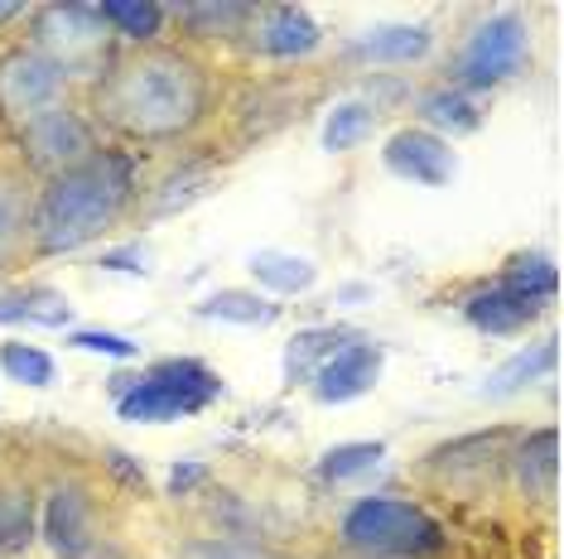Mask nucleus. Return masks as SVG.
I'll return each mask as SVG.
<instances>
[{"mask_svg":"<svg viewBox=\"0 0 564 559\" xmlns=\"http://www.w3.org/2000/svg\"><path fill=\"white\" fill-rule=\"evenodd\" d=\"M34 536V506L20 492L0 487V550H20Z\"/></svg>","mask_w":564,"mask_h":559,"instance_id":"c756f323","label":"nucleus"},{"mask_svg":"<svg viewBox=\"0 0 564 559\" xmlns=\"http://www.w3.org/2000/svg\"><path fill=\"white\" fill-rule=\"evenodd\" d=\"M198 319L237 324V328H271L280 319V304L265 295H251V289H217V295L198 304Z\"/></svg>","mask_w":564,"mask_h":559,"instance_id":"6ab92c4d","label":"nucleus"},{"mask_svg":"<svg viewBox=\"0 0 564 559\" xmlns=\"http://www.w3.org/2000/svg\"><path fill=\"white\" fill-rule=\"evenodd\" d=\"M381 366H387V358H381L377 342L357 338V342H348V348L333 352V358L318 366V376L310 381V386H314V396L324 405H343V401L367 396V391L381 381Z\"/></svg>","mask_w":564,"mask_h":559,"instance_id":"9b49d317","label":"nucleus"},{"mask_svg":"<svg viewBox=\"0 0 564 559\" xmlns=\"http://www.w3.org/2000/svg\"><path fill=\"white\" fill-rule=\"evenodd\" d=\"M371 131H377V107L371 101H338L324 121V150H357L367 145Z\"/></svg>","mask_w":564,"mask_h":559,"instance_id":"a878e982","label":"nucleus"},{"mask_svg":"<svg viewBox=\"0 0 564 559\" xmlns=\"http://www.w3.org/2000/svg\"><path fill=\"white\" fill-rule=\"evenodd\" d=\"M0 376L20 381V386H54L58 366L48 358L44 348H34V342H0Z\"/></svg>","mask_w":564,"mask_h":559,"instance_id":"bb28decb","label":"nucleus"},{"mask_svg":"<svg viewBox=\"0 0 564 559\" xmlns=\"http://www.w3.org/2000/svg\"><path fill=\"white\" fill-rule=\"evenodd\" d=\"M170 15L198 40H241L256 24V6H178Z\"/></svg>","mask_w":564,"mask_h":559,"instance_id":"412c9836","label":"nucleus"},{"mask_svg":"<svg viewBox=\"0 0 564 559\" xmlns=\"http://www.w3.org/2000/svg\"><path fill=\"white\" fill-rule=\"evenodd\" d=\"M511 468H517V487L525 497H550L560 487V429H535L531 439H521Z\"/></svg>","mask_w":564,"mask_h":559,"instance_id":"dca6fc26","label":"nucleus"},{"mask_svg":"<svg viewBox=\"0 0 564 559\" xmlns=\"http://www.w3.org/2000/svg\"><path fill=\"white\" fill-rule=\"evenodd\" d=\"M213 179H217V174L208 169V164H184V169L164 174V179L155 184V198H150V218H170V212L198 202L213 188Z\"/></svg>","mask_w":564,"mask_h":559,"instance_id":"393cba45","label":"nucleus"},{"mask_svg":"<svg viewBox=\"0 0 564 559\" xmlns=\"http://www.w3.org/2000/svg\"><path fill=\"white\" fill-rule=\"evenodd\" d=\"M381 160H387V169L395 174V179L425 184V188H444L458 169L454 145L440 140L434 131H425V125H405V131H395L387 140V150H381Z\"/></svg>","mask_w":564,"mask_h":559,"instance_id":"1a4fd4ad","label":"nucleus"},{"mask_svg":"<svg viewBox=\"0 0 564 559\" xmlns=\"http://www.w3.org/2000/svg\"><path fill=\"white\" fill-rule=\"evenodd\" d=\"M97 15L111 34H126V40H135V44L160 40L164 24H170V10L145 6V0H107V6H97Z\"/></svg>","mask_w":564,"mask_h":559,"instance_id":"5701e85b","label":"nucleus"},{"mask_svg":"<svg viewBox=\"0 0 564 559\" xmlns=\"http://www.w3.org/2000/svg\"><path fill=\"white\" fill-rule=\"evenodd\" d=\"M256 54L265 58H304L314 54L318 40H324V30H318V20L310 10L300 6H271V10H256Z\"/></svg>","mask_w":564,"mask_h":559,"instance_id":"f8f14e48","label":"nucleus"},{"mask_svg":"<svg viewBox=\"0 0 564 559\" xmlns=\"http://www.w3.org/2000/svg\"><path fill=\"white\" fill-rule=\"evenodd\" d=\"M34 48L58 63L63 78H97L111 63V30L97 6H44L34 10Z\"/></svg>","mask_w":564,"mask_h":559,"instance_id":"39448f33","label":"nucleus"},{"mask_svg":"<svg viewBox=\"0 0 564 559\" xmlns=\"http://www.w3.org/2000/svg\"><path fill=\"white\" fill-rule=\"evenodd\" d=\"M381 453H387V443H338V449L324 453V463H318V478H324V482L357 478V473H367V468H377Z\"/></svg>","mask_w":564,"mask_h":559,"instance_id":"c85d7f7f","label":"nucleus"},{"mask_svg":"<svg viewBox=\"0 0 564 559\" xmlns=\"http://www.w3.org/2000/svg\"><path fill=\"white\" fill-rule=\"evenodd\" d=\"M343 545L362 559H434L444 555V526L425 506L401 497H362L343 516Z\"/></svg>","mask_w":564,"mask_h":559,"instance_id":"7ed1b4c3","label":"nucleus"},{"mask_svg":"<svg viewBox=\"0 0 564 559\" xmlns=\"http://www.w3.org/2000/svg\"><path fill=\"white\" fill-rule=\"evenodd\" d=\"M135 202V160L121 150H97L78 169L54 174L30 212V241L44 256H68L107 237Z\"/></svg>","mask_w":564,"mask_h":559,"instance_id":"f03ea898","label":"nucleus"},{"mask_svg":"<svg viewBox=\"0 0 564 559\" xmlns=\"http://www.w3.org/2000/svg\"><path fill=\"white\" fill-rule=\"evenodd\" d=\"M415 111H420V121H425V131H434L440 140L468 135V131H478V121H482L478 101L468 92H458V87H430V92L415 101Z\"/></svg>","mask_w":564,"mask_h":559,"instance_id":"a211bd4d","label":"nucleus"},{"mask_svg":"<svg viewBox=\"0 0 564 559\" xmlns=\"http://www.w3.org/2000/svg\"><path fill=\"white\" fill-rule=\"evenodd\" d=\"M0 324H40V328H68L73 304L54 289H20L0 299Z\"/></svg>","mask_w":564,"mask_h":559,"instance_id":"b1692460","label":"nucleus"},{"mask_svg":"<svg viewBox=\"0 0 564 559\" xmlns=\"http://www.w3.org/2000/svg\"><path fill=\"white\" fill-rule=\"evenodd\" d=\"M541 309L545 304L525 299V295H517V289H507V285H487L464 304L468 324L478 328V333H492V338H507V333L531 328L535 319H541Z\"/></svg>","mask_w":564,"mask_h":559,"instance_id":"4468645a","label":"nucleus"},{"mask_svg":"<svg viewBox=\"0 0 564 559\" xmlns=\"http://www.w3.org/2000/svg\"><path fill=\"white\" fill-rule=\"evenodd\" d=\"M525 48H531V30H525L521 15H487L482 24H473L468 40L458 44L454 54V83L458 92H473V87H497L507 83L511 73H521Z\"/></svg>","mask_w":564,"mask_h":559,"instance_id":"423d86ee","label":"nucleus"},{"mask_svg":"<svg viewBox=\"0 0 564 559\" xmlns=\"http://www.w3.org/2000/svg\"><path fill=\"white\" fill-rule=\"evenodd\" d=\"M63 97H68V78L34 44L0 54V117L24 125V121L44 117V111L63 107Z\"/></svg>","mask_w":564,"mask_h":559,"instance_id":"6e6552de","label":"nucleus"},{"mask_svg":"<svg viewBox=\"0 0 564 559\" xmlns=\"http://www.w3.org/2000/svg\"><path fill=\"white\" fill-rule=\"evenodd\" d=\"M68 342L83 352H101V358H135V342L121 333H93V328H83V333H68Z\"/></svg>","mask_w":564,"mask_h":559,"instance_id":"2f4dec72","label":"nucleus"},{"mask_svg":"<svg viewBox=\"0 0 564 559\" xmlns=\"http://www.w3.org/2000/svg\"><path fill=\"white\" fill-rule=\"evenodd\" d=\"M15 15H24V6H15V0H0V24L15 20Z\"/></svg>","mask_w":564,"mask_h":559,"instance_id":"473e14b6","label":"nucleus"},{"mask_svg":"<svg viewBox=\"0 0 564 559\" xmlns=\"http://www.w3.org/2000/svg\"><path fill=\"white\" fill-rule=\"evenodd\" d=\"M20 155L30 169H40L54 179V174H68V169H78L83 160L97 155V131L78 107L63 101V107L20 125Z\"/></svg>","mask_w":564,"mask_h":559,"instance_id":"0eeeda50","label":"nucleus"},{"mask_svg":"<svg viewBox=\"0 0 564 559\" xmlns=\"http://www.w3.org/2000/svg\"><path fill=\"white\" fill-rule=\"evenodd\" d=\"M213 401H223V376L208 362L170 358L145 366L135 381L117 391V410L131 425H174V419H194Z\"/></svg>","mask_w":564,"mask_h":559,"instance_id":"20e7f679","label":"nucleus"},{"mask_svg":"<svg viewBox=\"0 0 564 559\" xmlns=\"http://www.w3.org/2000/svg\"><path fill=\"white\" fill-rule=\"evenodd\" d=\"M30 212H34V202L20 188V179L0 174V271L30 246Z\"/></svg>","mask_w":564,"mask_h":559,"instance_id":"4be33fe9","label":"nucleus"},{"mask_svg":"<svg viewBox=\"0 0 564 559\" xmlns=\"http://www.w3.org/2000/svg\"><path fill=\"white\" fill-rule=\"evenodd\" d=\"M48 550L58 559H87L93 555V502L78 482H63L44 497V520H40Z\"/></svg>","mask_w":564,"mask_h":559,"instance_id":"9d476101","label":"nucleus"},{"mask_svg":"<svg viewBox=\"0 0 564 559\" xmlns=\"http://www.w3.org/2000/svg\"><path fill=\"white\" fill-rule=\"evenodd\" d=\"M555 362H560V342H555V338H535L531 348H521L517 358H507L492 376L482 381V396H487V401L521 396L525 386H535L541 376L555 372Z\"/></svg>","mask_w":564,"mask_h":559,"instance_id":"2eb2a0df","label":"nucleus"},{"mask_svg":"<svg viewBox=\"0 0 564 559\" xmlns=\"http://www.w3.org/2000/svg\"><path fill=\"white\" fill-rule=\"evenodd\" d=\"M93 559H117V555H93Z\"/></svg>","mask_w":564,"mask_h":559,"instance_id":"72a5a7b5","label":"nucleus"},{"mask_svg":"<svg viewBox=\"0 0 564 559\" xmlns=\"http://www.w3.org/2000/svg\"><path fill=\"white\" fill-rule=\"evenodd\" d=\"M434 34L430 24H377V30H367L362 40H357L348 54L362 63V68H405V63H420L430 54Z\"/></svg>","mask_w":564,"mask_h":559,"instance_id":"ddd939ff","label":"nucleus"},{"mask_svg":"<svg viewBox=\"0 0 564 559\" xmlns=\"http://www.w3.org/2000/svg\"><path fill=\"white\" fill-rule=\"evenodd\" d=\"M184 559H290L271 545H247V540H198L188 545Z\"/></svg>","mask_w":564,"mask_h":559,"instance_id":"7c9ffc66","label":"nucleus"},{"mask_svg":"<svg viewBox=\"0 0 564 559\" xmlns=\"http://www.w3.org/2000/svg\"><path fill=\"white\" fill-rule=\"evenodd\" d=\"M497 285H507V289H517V295H525V299L545 304V299H555V289H560V271L545 256H517L502 271Z\"/></svg>","mask_w":564,"mask_h":559,"instance_id":"cd10ccee","label":"nucleus"},{"mask_svg":"<svg viewBox=\"0 0 564 559\" xmlns=\"http://www.w3.org/2000/svg\"><path fill=\"white\" fill-rule=\"evenodd\" d=\"M247 271L271 295H300V289H310L318 280V265L310 256H290V251H256L247 261Z\"/></svg>","mask_w":564,"mask_h":559,"instance_id":"aec40b11","label":"nucleus"},{"mask_svg":"<svg viewBox=\"0 0 564 559\" xmlns=\"http://www.w3.org/2000/svg\"><path fill=\"white\" fill-rule=\"evenodd\" d=\"M362 333L357 328H304V333H294V342L285 348V386H300V381H314L318 366H324L333 352H343L348 342H357Z\"/></svg>","mask_w":564,"mask_h":559,"instance_id":"f3484780","label":"nucleus"},{"mask_svg":"<svg viewBox=\"0 0 564 559\" xmlns=\"http://www.w3.org/2000/svg\"><path fill=\"white\" fill-rule=\"evenodd\" d=\"M213 107L208 68L184 48L145 44L131 54H111L93 83V117L111 135L164 145L198 131Z\"/></svg>","mask_w":564,"mask_h":559,"instance_id":"f257e3e1","label":"nucleus"}]
</instances>
